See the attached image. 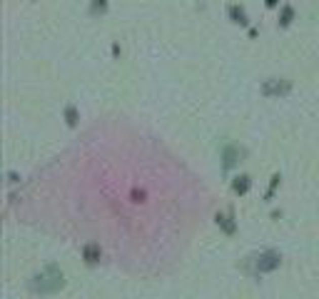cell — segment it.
<instances>
[{
  "mask_svg": "<svg viewBox=\"0 0 319 299\" xmlns=\"http://www.w3.org/2000/svg\"><path fill=\"white\" fill-rule=\"evenodd\" d=\"M292 18H294V8L292 5H282V10H279V25H290Z\"/></svg>",
  "mask_w": 319,
  "mask_h": 299,
  "instance_id": "cell-2",
  "label": "cell"
},
{
  "mask_svg": "<svg viewBox=\"0 0 319 299\" xmlns=\"http://www.w3.org/2000/svg\"><path fill=\"white\" fill-rule=\"evenodd\" d=\"M108 10V0H90V13H105Z\"/></svg>",
  "mask_w": 319,
  "mask_h": 299,
  "instance_id": "cell-3",
  "label": "cell"
},
{
  "mask_svg": "<svg viewBox=\"0 0 319 299\" xmlns=\"http://www.w3.org/2000/svg\"><path fill=\"white\" fill-rule=\"evenodd\" d=\"M234 190H247V177H239V182H234Z\"/></svg>",
  "mask_w": 319,
  "mask_h": 299,
  "instance_id": "cell-4",
  "label": "cell"
},
{
  "mask_svg": "<svg viewBox=\"0 0 319 299\" xmlns=\"http://www.w3.org/2000/svg\"><path fill=\"white\" fill-rule=\"evenodd\" d=\"M227 13H230V18H232L234 23H247V13H244L242 5H230Z\"/></svg>",
  "mask_w": 319,
  "mask_h": 299,
  "instance_id": "cell-1",
  "label": "cell"
},
{
  "mask_svg": "<svg viewBox=\"0 0 319 299\" xmlns=\"http://www.w3.org/2000/svg\"><path fill=\"white\" fill-rule=\"evenodd\" d=\"M264 3H267L269 8H274V5H279V0H264Z\"/></svg>",
  "mask_w": 319,
  "mask_h": 299,
  "instance_id": "cell-5",
  "label": "cell"
}]
</instances>
